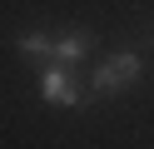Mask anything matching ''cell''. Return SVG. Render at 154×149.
Returning <instances> with one entry per match:
<instances>
[{
    "label": "cell",
    "instance_id": "6da1fadb",
    "mask_svg": "<svg viewBox=\"0 0 154 149\" xmlns=\"http://www.w3.org/2000/svg\"><path fill=\"white\" fill-rule=\"evenodd\" d=\"M134 79H139V55H134V50H119L114 60H104V65L94 70V95H119Z\"/></svg>",
    "mask_w": 154,
    "mask_h": 149
},
{
    "label": "cell",
    "instance_id": "7a4b0ae2",
    "mask_svg": "<svg viewBox=\"0 0 154 149\" xmlns=\"http://www.w3.org/2000/svg\"><path fill=\"white\" fill-rule=\"evenodd\" d=\"M40 99H45V104H65V109L90 104V95L70 79V70H65V65H50V70L40 75Z\"/></svg>",
    "mask_w": 154,
    "mask_h": 149
},
{
    "label": "cell",
    "instance_id": "3957f363",
    "mask_svg": "<svg viewBox=\"0 0 154 149\" xmlns=\"http://www.w3.org/2000/svg\"><path fill=\"white\" fill-rule=\"evenodd\" d=\"M85 50H90V35H85V30H75V35L55 40V45H50V55L60 60V65H75V60H85Z\"/></svg>",
    "mask_w": 154,
    "mask_h": 149
},
{
    "label": "cell",
    "instance_id": "277c9868",
    "mask_svg": "<svg viewBox=\"0 0 154 149\" xmlns=\"http://www.w3.org/2000/svg\"><path fill=\"white\" fill-rule=\"evenodd\" d=\"M20 55L25 60H45V55H50V40H45L40 30H35V35H20Z\"/></svg>",
    "mask_w": 154,
    "mask_h": 149
}]
</instances>
